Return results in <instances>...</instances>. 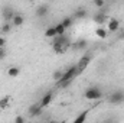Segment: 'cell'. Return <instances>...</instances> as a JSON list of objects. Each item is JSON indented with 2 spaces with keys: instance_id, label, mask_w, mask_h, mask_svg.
<instances>
[{
  "instance_id": "obj_5",
  "label": "cell",
  "mask_w": 124,
  "mask_h": 123,
  "mask_svg": "<svg viewBox=\"0 0 124 123\" xmlns=\"http://www.w3.org/2000/svg\"><path fill=\"white\" fill-rule=\"evenodd\" d=\"M91 60H93V55H91V54H84V55L78 60V62H77V68H78L79 74H81L82 71H85V70H87V67L90 65Z\"/></svg>"
},
{
  "instance_id": "obj_26",
  "label": "cell",
  "mask_w": 124,
  "mask_h": 123,
  "mask_svg": "<svg viewBox=\"0 0 124 123\" xmlns=\"http://www.w3.org/2000/svg\"><path fill=\"white\" fill-rule=\"evenodd\" d=\"M15 122L16 123H23L25 122V117H23V116H16V117H15Z\"/></svg>"
},
{
  "instance_id": "obj_7",
  "label": "cell",
  "mask_w": 124,
  "mask_h": 123,
  "mask_svg": "<svg viewBox=\"0 0 124 123\" xmlns=\"http://www.w3.org/2000/svg\"><path fill=\"white\" fill-rule=\"evenodd\" d=\"M120 29V20L117 18H110L107 20V31L108 33H114Z\"/></svg>"
},
{
  "instance_id": "obj_29",
  "label": "cell",
  "mask_w": 124,
  "mask_h": 123,
  "mask_svg": "<svg viewBox=\"0 0 124 123\" xmlns=\"http://www.w3.org/2000/svg\"><path fill=\"white\" fill-rule=\"evenodd\" d=\"M26 1H31V3H33V1H36V0H26Z\"/></svg>"
},
{
  "instance_id": "obj_18",
  "label": "cell",
  "mask_w": 124,
  "mask_h": 123,
  "mask_svg": "<svg viewBox=\"0 0 124 123\" xmlns=\"http://www.w3.org/2000/svg\"><path fill=\"white\" fill-rule=\"evenodd\" d=\"M10 104V97L9 96H4L0 98V110H6Z\"/></svg>"
},
{
  "instance_id": "obj_3",
  "label": "cell",
  "mask_w": 124,
  "mask_h": 123,
  "mask_svg": "<svg viewBox=\"0 0 124 123\" xmlns=\"http://www.w3.org/2000/svg\"><path fill=\"white\" fill-rule=\"evenodd\" d=\"M84 97L87 100H101L104 97V93L100 87H88L84 93Z\"/></svg>"
},
{
  "instance_id": "obj_1",
  "label": "cell",
  "mask_w": 124,
  "mask_h": 123,
  "mask_svg": "<svg viewBox=\"0 0 124 123\" xmlns=\"http://www.w3.org/2000/svg\"><path fill=\"white\" fill-rule=\"evenodd\" d=\"M71 46V41L69 38L63 33V35H56L55 38H52V49L56 54H65Z\"/></svg>"
},
{
  "instance_id": "obj_4",
  "label": "cell",
  "mask_w": 124,
  "mask_h": 123,
  "mask_svg": "<svg viewBox=\"0 0 124 123\" xmlns=\"http://www.w3.org/2000/svg\"><path fill=\"white\" fill-rule=\"evenodd\" d=\"M108 103L111 104H121L124 103V90H114L108 96Z\"/></svg>"
},
{
  "instance_id": "obj_14",
  "label": "cell",
  "mask_w": 124,
  "mask_h": 123,
  "mask_svg": "<svg viewBox=\"0 0 124 123\" xmlns=\"http://www.w3.org/2000/svg\"><path fill=\"white\" fill-rule=\"evenodd\" d=\"M95 35H97V38H100V39H107L108 31H107V28H104L102 25H100V26H97V29H95Z\"/></svg>"
},
{
  "instance_id": "obj_27",
  "label": "cell",
  "mask_w": 124,
  "mask_h": 123,
  "mask_svg": "<svg viewBox=\"0 0 124 123\" xmlns=\"http://www.w3.org/2000/svg\"><path fill=\"white\" fill-rule=\"evenodd\" d=\"M3 46H6V38L0 35V48H3Z\"/></svg>"
},
{
  "instance_id": "obj_23",
  "label": "cell",
  "mask_w": 124,
  "mask_h": 123,
  "mask_svg": "<svg viewBox=\"0 0 124 123\" xmlns=\"http://www.w3.org/2000/svg\"><path fill=\"white\" fill-rule=\"evenodd\" d=\"M62 72H63V70H56V71H54V74H52V78H54L55 81H58V80L62 77Z\"/></svg>"
},
{
  "instance_id": "obj_16",
  "label": "cell",
  "mask_w": 124,
  "mask_h": 123,
  "mask_svg": "<svg viewBox=\"0 0 124 123\" xmlns=\"http://www.w3.org/2000/svg\"><path fill=\"white\" fill-rule=\"evenodd\" d=\"M88 110H85V112H81L75 119H74V123H82V122H85L87 120V117H88Z\"/></svg>"
},
{
  "instance_id": "obj_2",
  "label": "cell",
  "mask_w": 124,
  "mask_h": 123,
  "mask_svg": "<svg viewBox=\"0 0 124 123\" xmlns=\"http://www.w3.org/2000/svg\"><path fill=\"white\" fill-rule=\"evenodd\" d=\"M77 75H79V71H78L77 64H75V65H72V67H69V68L63 70L62 77L58 80V81H56V84L63 83V81H68V80H75V78H77Z\"/></svg>"
},
{
  "instance_id": "obj_22",
  "label": "cell",
  "mask_w": 124,
  "mask_h": 123,
  "mask_svg": "<svg viewBox=\"0 0 124 123\" xmlns=\"http://www.w3.org/2000/svg\"><path fill=\"white\" fill-rule=\"evenodd\" d=\"M55 29H56V35H63V33H65V31H66V28H65L62 23L55 25Z\"/></svg>"
},
{
  "instance_id": "obj_9",
  "label": "cell",
  "mask_w": 124,
  "mask_h": 123,
  "mask_svg": "<svg viewBox=\"0 0 124 123\" xmlns=\"http://www.w3.org/2000/svg\"><path fill=\"white\" fill-rule=\"evenodd\" d=\"M15 10L10 7V6H4L3 7V10H1V16H3V19H4V22H12V19L15 18Z\"/></svg>"
},
{
  "instance_id": "obj_6",
  "label": "cell",
  "mask_w": 124,
  "mask_h": 123,
  "mask_svg": "<svg viewBox=\"0 0 124 123\" xmlns=\"http://www.w3.org/2000/svg\"><path fill=\"white\" fill-rule=\"evenodd\" d=\"M107 20H108V15H107V12L101 7L95 15H94V22L100 26V25H104V23H107Z\"/></svg>"
},
{
  "instance_id": "obj_11",
  "label": "cell",
  "mask_w": 124,
  "mask_h": 123,
  "mask_svg": "<svg viewBox=\"0 0 124 123\" xmlns=\"http://www.w3.org/2000/svg\"><path fill=\"white\" fill-rule=\"evenodd\" d=\"M52 100H54V94H52V93H46L45 96H42V98L39 100V103H40V106H42L43 109H46L48 106H51Z\"/></svg>"
},
{
  "instance_id": "obj_20",
  "label": "cell",
  "mask_w": 124,
  "mask_h": 123,
  "mask_svg": "<svg viewBox=\"0 0 124 123\" xmlns=\"http://www.w3.org/2000/svg\"><path fill=\"white\" fill-rule=\"evenodd\" d=\"M61 23L66 28V29H68V28H71V26H72V23H74V18H71V16H65V18L62 19Z\"/></svg>"
},
{
  "instance_id": "obj_17",
  "label": "cell",
  "mask_w": 124,
  "mask_h": 123,
  "mask_svg": "<svg viewBox=\"0 0 124 123\" xmlns=\"http://www.w3.org/2000/svg\"><path fill=\"white\" fill-rule=\"evenodd\" d=\"M19 74H20V70H19L17 67H10V68L7 70V75H9L10 78H16V77H19Z\"/></svg>"
},
{
  "instance_id": "obj_30",
  "label": "cell",
  "mask_w": 124,
  "mask_h": 123,
  "mask_svg": "<svg viewBox=\"0 0 124 123\" xmlns=\"http://www.w3.org/2000/svg\"><path fill=\"white\" fill-rule=\"evenodd\" d=\"M0 33H1V31H0Z\"/></svg>"
},
{
  "instance_id": "obj_13",
  "label": "cell",
  "mask_w": 124,
  "mask_h": 123,
  "mask_svg": "<svg viewBox=\"0 0 124 123\" xmlns=\"http://www.w3.org/2000/svg\"><path fill=\"white\" fill-rule=\"evenodd\" d=\"M87 15H88V12L85 10V9H82V7H78L75 12H74V20H81V19H85L87 18Z\"/></svg>"
},
{
  "instance_id": "obj_24",
  "label": "cell",
  "mask_w": 124,
  "mask_h": 123,
  "mask_svg": "<svg viewBox=\"0 0 124 123\" xmlns=\"http://www.w3.org/2000/svg\"><path fill=\"white\" fill-rule=\"evenodd\" d=\"M94 4L98 7V9H101V7H104V4H105V0H93Z\"/></svg>"
},
{
  "instance_id": "obj_10",
  "label": "cell",
  "mask_w": 124,
  "mask_h": 123,
  "mask_svg": "<svg viewBox=\"0 0 124 123\" xmlns=\"http://www.w3.org/2000/svg\"><path fill=\"white\" fill-rule=\"evenodd\" d=\"M88 46V42L85 41V39H78L77 42H74V44H71V49H74V51H84L85 48Z\"/></svg>"
},
{
  "instance_id": "obj_8",
  "label": "cell",
  "mask_w": 124,
  "mask_h": 123,
  "mask_svg": "<svg viewBox=\"0 0 124 123\" xmlns=\"http://www.w3.org/2000/svg\"><path fill=\"white\" fill-rule=\"evenodd\" d=\"M42 110H43V107L40 106V103L38 101V103H33L31 107L28 109V113H29V116L31 117H38V116H40L42 114Z\"/></svg>"
},
{
  "instance_id": "obj_28",
  "label": "cell",
  "mask_w": 124,
  "mask_h": 123,
  "mask_svg": "<svg viewBox=\"0 0 124 123\" xmlns=\"http://www.w3.org/2000/svg\"><path fill=\"white\" fill-rule=\"evenodd\" d=\"M120 39L124 41V31H121V33H120Z\"/></svg>"
},
{
  "instance_id": "obj_19",
  "label": "cell",
  "mask_w": 124,
  "mask_h": 123,
  "mask_svg": "<svg viewBox=\"0 0 124 123\" xmlns=\"http://www.w3.org/2000/svg\"><path fill=\"white\" fill-rule=\"evenodd\" d=\"M45 36L46 38H55L56 36V29H55V26H49V28H46V31H45Z\"/></svg>"
},
{
  "instance_id": "obj_21",
  "label": "cell",
  "mask_w": 124,
  "mask_h": 123,
  "mask_svg": "<svg viewBox=\"0 0 124 123\" xmlns=\"http://www.w3.org/2000/svg\"><path fill=\"white\" fill-rule=\"evenodd\" d=\"M12 28H13L12 22H4V23L1 25L0 31H1V33H9V32H12Z\"/></svg>"
},
{
  "instance_id": "obj_12",
  "label": "cell",
  "mask_w": 124,
  "mask_h": 123,
  "mask_svg": "<svg viewBox=\"0 0 124 123\" xmlns=\"http://www.w3.org/2000/svg\"><path fill=\"white\" fill-rule=\"evenodd\" d=\"M48 12H49V9H48V6L46 4H40V6H38L36 7V10H35V15L38 16V18H45L46 15H48Z\"/></svg>"
},
{
  "instance_id": "obj_15",
  "label": "cell",
  "mask_w": 124,
  "mask_h": 123,
  "mask_svg": "<svg viewBox=\"0 0 124 123\" xmlns=\"http://www.w3.org/2000/svg\"><path fill=\"white\" fill-rule=\"evenodd\" d=\"M23 22H25V18H23L22 15H19V13H16V15H15V18L12 19V25H13L15 28L22 26V25H23Z\"/></svg>"
},
{
  "instance_id": "obj_25",
  "label": "cell",
  "mask_w": 124,
  "mask_h": 123,
  "mask_svg": "<svg viewBox=\"0 0 124 123\" xmlns=\"http://www.w3.org/2000/svg\"><path fill=\"white\" fill-rule=\"evenodd\" d=\"M6 46H3V48H0V61H3L4 58H6Z\"/></svg>"
}]
</instances>
